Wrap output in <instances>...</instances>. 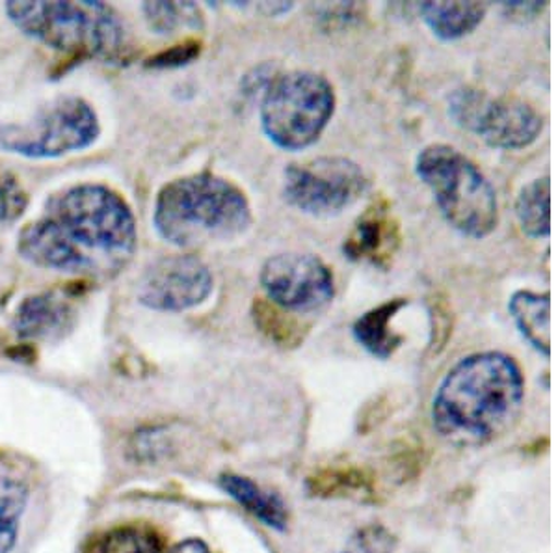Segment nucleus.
Listing matches in <instances>:
<instances>
[{
	"label": "nucleus",
	"instance_id": "obj_1",
	"mask_svg": "<svg viewBox=\"0 0 558 553\" xmlns=\"http://www.w3.org/2000/svg\"><path fill=\"white\" fill-rule=\"evenodd\" d=\"M17 254L34 267L86 280H112L138 250L133 207L102 183L52 192L17 236Z\"/></svg>",
	"mask_w": 558,
	"mask_h": 553
},
{
	"label": "nucleus",
	"instance_id": "obj_2",
	"mask_svg": "<svg viewBox=\"0 0 558 553\" xmlns=\"http://www.w3.org/2000/svg\"><path fill=\"white\" fill-rule=\"evenodd\" d=\"M525 378L514 358L484 350L458 360L439 382L432 423L454 445L488 444L518 418Z\"/></svg>",
	"mask_w": 558,
	"mask_h": 553
},
{
	"label": "nucleus",
	"instance_id": "obj_3",
	"mask_svg": "<svg viewBox=\"0 0 558 553\" xmlns=\"http://www.w3.org/2000/svg\"><path fill=\"white\" fill-rule=\"evenodd\" d=\"M254 223L252 205L239 184L210 172L173 179L153 205V226L178 249H204L244 236Z\"/></svg>",
	"mask_w": 558,
	"mask_h": 553
},
{
	"label": "nucleus",
	"instance_id": "obj_4",
	"mask_svg": "<svg viewBox=\"0 0 558 553\" xmlns=\"http://www.w3.org/2000/svg\"><path fill=\"white\" fill-rule=\"evenodd\" d=\"M4 13L26 38L73 57L125 58L131 47L129 26L114 7L97 0L7 2Z\"/></svg>",
	"mask_w": 558,
	"mask_h": 553
},
{
	"label": "nucleus",
	"instance_id": "obj_5",
	"mask_svg": "<svg viewBox=\"0 0 558 553\" xmlns=\"http://www.w3.org/2000/svg\"><path fill=\"white\" fill-rule=\"evenodd\" d=\"M415 173L432 191L439 213L458 233L470 239L492 236L499 224L497 192L483 170L449 144L418 152Z\"/></svg>",
	"mask_w": 558,
	"mask_h": 553
},
{
	"label": "nucleus",
	"instance_id": "obj_6",
	"mask_svg": "<svg viewBox=\"0 0 558 553\" xmlns=\"http://www.w3.org/2000/svg\"><path fill=\"white\" fill-rule=\"evenodd\" d=\"M336 89L320 73L292 70L268 81L260 97L263 133L274 146L302 152L313 146L336 112Z\"/></svg>",
	"mask_w": 558,
	"mask_h": 553
},
{
	"label": "nucleus",
	"instance_id": "obj_7",
	"mask_svg": "<svg viewBox=\"0 0 558 553\" xmlns=\"http://www.w3.org/2000/svg\"><path fill=\"white\" fill-rule=\"evenodd\" d=\"M101 120L84 97H54L31 118L0 121V153L31 160L62 159L101 139Z\"/></svg>",
	"mask_w": 558,
	"mask_h": 553
},
{
	"label": "nucleus",
	"instance_id": "obj_8",
	"mask_svg": "<svg viewBox=\"0 0 558 553\" xmlns=\"http://www.w3.org/2000/svg\"><path fill=\"white\" fill-rule=\"evenodd\" d=\"M449 116L458 128L476 134L489 147L507 152L533 146L544 129V120L531 103L515 96L492 97L475 86L452 92Z\"/></svg>",
	"mask_w": 558,
	"mask_h": 553
},
{
	"label": "nucleus",
	"instance_id": "obj_9",
	"mask_svg": "<svg viewBox=\"0 0 558 553\" xmlns=\"http://www.w3.org/2000/svg\"><path fill=\"white\" fill-rule=\"evenodd\" d=\"M367 191L362 166L347 157H317L287 166L283 172L287 204L310 217L341 215Z\"/></svg>",
	"mask_w": 558,
	"mask_h": 553
},
{
	"label": "nucleus",
	"instance_id": "obj_10",
	"mask_svg": "<svg viewBox=\"0 0 558 553\" xmlns=\"http://www.w3.org/2000/svg\"><path fill=\"white\" fill-rule=\"evenodd\" d=\"M267 300L294 315L320 312L336 297L330 267L318 255L278 254L259 274Z\"/></svg>",
	"mask_w": 558,
	"mask_h": 553
},
{
	"label": "nucleus",
	"instance_id": "obj_11",
	"mask_svg": "<svg viewBox=\"0 0 558 553\" xmlns=\"http://www.w3.org/2000/svg\"><path fill=\"white\" fill-rule=\"evenodd\" d=\"M215 291L209 265L196 254L165 255L144 271L136 289L140 304L159 313H183L205 304Z\"/></svg>",
	"mask_w": 558,
	"mask_h": 553
},
{
	"label": "nucleus",
	"instance_id": "obj_12",
	"mask_svg": "<svg viewBox=\"0 0 558 553\" xmlns=\"http://www.w3.org/2000/svg\"><path fill=\"white\" fill-rule=\"evenodd\" d=\"M400 244L402 231L393 205L380 197L363 211L349 236L344 237L343 254L354 263L387 271L393 265Z\"/></svg>",
	"mask_w": 558,
	"mask_h": 553
},
{
	"label": "nucleus",
	"instance_id": "obj_13",
	"mask_svg": "<svg viewBox=\"0 0 558 553\" xmlns=\"http://www.w3.org/2000/svg\"><path fill=\"white\" fill-rule=\"evenodd\" d=\"M75 315V305L64 294H31L21 300L13 313L12 330L20 339L47 341L71 330Z\"/></svg>",
	"mask_w": 558,
	"mask_h": 553
},
{
	"label": "nucleus",
	"instance_id": "obj_14",
	"mask_svg": "<svg viewBox=\"0 0 558 553\" xmlns=\"http://www.w3.org/2000/svg\"><path fill=\"white\" fill-rule=\"evenodd\" d=\"M508 312L518 330L542 357H551V294L529 289L515 291L508 300Z\"/></svg>",
	"mask_w": 558,
	"mask_h": 553
},
{
	"label": "nucleus",
	"instance_id": "obj_15",
	"mask_svg": "<svg viewBox=\"0 0 558 553\" xmlns=\"http://www.w3.org/2000/svg\"><path fill=\"white\" fill-rule=\"evenodd\" d=\"M408 304V299H391L363 313L352 326L355 341L375 358L387 360L393 357L395 350L404 344V336L397 334L391 323Z\"/></svg>",
	"mask_w": 558,
	"mask_h": 553
},
{
	"label": "nucleus",
	"instance_id": "obj_16",
	"mask_svg": "<svg viewBox=\"0 0 558 553\" xmlns=\"http://www.w3.org/2000/svg\"><path fill=\"white\" fill-rule=\"evenodd\" d=\"M418 13L436 38L454 41L470 36L483 23L488 7L484 2H423Z\"/></svg>",
	"mask_w": 558,
	"mask_h": 553
},
{
	"label": "nucleus",
	"instance_id": "obj_17",
	"mask_svg": "<svg viewBox=\"0 0 558 553\" xmlns=\"http://www.w3.org/2000/svg\"><path fill=\"white\" fill-rule=\"evenodd\" d=\"M220 486L228 492L241 507L254 515L257 520L263 521L268 528L286 531L289 524V510L281 497L272 492L260 489L252 479L228 473L220 478Z\"/></svg>",
	"mask_w": 558,
	"mask_h": 553
},
{
	"label": "nucleus",
	"instance_id": "obj_18",
	"mask_svg": "<svg viewBox=\"0 0 558 553\" xmlns=\"http://www.w3.org/2000/svg\"><path fill=\"white\" fill-rule=\"evenodd\" d=\"M515 217L531 239H546L551 233V179H533L515 197Z\"/></svg>",
	"mask_w": 558,
	"mask_h": 553
},
{
	"label": "nucleus",
	"instance_id": "obj_19",
	"mask_svg": "<svg viewBox=\"0 0 558 553\" xmlns=\"http://www.w3.org/2000/svg\"><path fill=\"white\" fill-rule=\"evenodd\" d=\"M140 10L149 31L159 36H173L181 26L204 28V13L192 2H146Z\"/></svg>",
	"mask_w": 558,
	"mask_h": 553
},
{
	"label": "nucleus",
	"instance_id": "obj_20",
	"mask_svg": "<svg viewBox=\"0 0 558 553\" xmlns=\"http://www.w3.org/2000/svg\"><path fill=\"white\" fill-rule=\"evenodd\" d=\"M255 326L279 347H296L304 341L305 328L294 313L286 312L270 300L259 299L254 302Z\"/></svg>",
	"mask_w": 558,
	"mask_h": 553
},
{
	"label": "nucleus",
	"instance_id": "obj_21",
	"mask_svg": "<svg viewBox=\"0 0 558 553\" xmlns=\"http://www.w3.org/2000/svg\"><path fill=\"white\" fill-rule=\"evenodd\" d=\"M28 502V489L20 479L0 476V553H12L17 533H20L21 516L25 513Z\"/></svg>",
	"mask_w": 558,
	"mask_h": 553
},
{
	"label": "nucleus",
	"instance_id": "obj_22",
	"mask_svg": "<svg viewBox=\"0 0 558 553\" xmlns=\"http://www.w3.org/2000/svg\"><path fill=\"white\" fill-rule=\"evenodd\" d=\"M99 553H165V548L151 529L129 526L108 533Z\"/></svg>",
	"mask_w": 558,
	"mask_h": 553
},
{
	"label": "nucleus",
	"instance_id": "obj_23",
	"mask_svg": "<svg viewBox=\"0 0 558 553\" xmlns=\"http://www.w3.org/2000/svg\"><path fill=\"white\" fill-rule=\"evenodd\" d=\"M28 194L12 172L0 170V224L17 223L28 209Z\"/></svg>",
	"mask_w": 558,
	"mask_h": 553
},
{
	"label": "nucleus",
	"instance_id": "obj_24",
	"mask_svg": "<svg viewBox=\"0 0 558 553\" xmlns=\"http://www.w3.org/2000/svg\"><path fill=\"white\" fill-rule=\"evenodd\" d=\"M395 550V537L380 526H371L352 537L344 553H391Z\"/></svg>",
	"mask_w": 558,
	"mask_h": 553
},
{
	"label": "nucleus",
	"instance_id": "obj_25",
	"mask_svg": "<svg viewBox=\"0 0 558 553\" xmlns=\"http://www.w3.org/2000/svg\"><path fill=\"white\" fill-rule=\"evenodd\" d=\"M202 44L197 41H186V44L178 45L170 51L160 52L157 57L151 58L153 68H179V65L191 64L194 58L199 57Z\"/></svg>",
	"mask_w": 558,
	"mask_h": 553
},
{
	"label": "nucleus",
	"instance_id": "obj_26",
	"mask_svg": "<svg viewBox=\"0 0 558 553\" xmlns=\"http://www.w3.org/2000/svg\"><path fill=\"white\" fill-rule=\"evenodd\" d=\"M546 7V2H502V12L512 20H533Z\"/></svg>",
	"mask_w": 558,
	"mask_h": 553
},
{
	"label": "nucleus",
	"instance_id": "obj_27",
	"mask_svg": "<svg viewBox=\"0 0 558 553\" xmlns=\"http://www.w3.org/2000/svg\"><path fill=\"white\" fill-rule=\"evenodd\" d=\"M168 553H209V548L199 539H189V541L179 542Z\"/></svg>",
	"mask_w": 558,
	"mask_h": 553
},
{
	"label": "nucleus",
	"instance_id": "obj_28",
	"mask_svg": "<svg viewBox=\"0 0 558 553\" xmlns=\"http://www.w3.org/2000/svg\"><path fill=\"white\" fill-rule=\"evenodd\" d=\"M292 2H265V4H260V12L267 13L268 17H278V15H283V13H289L292 10Z\"/></svg>",
	"mask_w": 558,
	"mask_h": 553
}]
</instances>
